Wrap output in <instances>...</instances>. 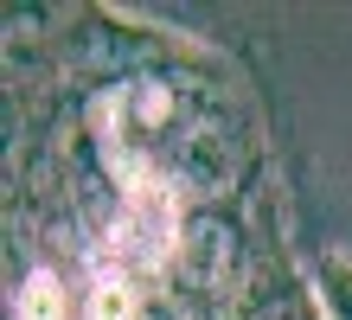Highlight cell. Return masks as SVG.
<instances>
[{
    "label": "cell",
    "instance_id": "cell-1",
    "mask_svg": "<svg viewBox=\"0 0 352 320\" xmlns=\"http://www.w3.org/2000/svg\"><path fill=\"white\" fill-rule=\"evenodd\" d=\"M186 263H192V275L199 282H218L224 269H231V231L224 224H192V237H186Z\"/></svg>",
    "mask_w": 352,
    "mask_h": 320
}]
</instances>
